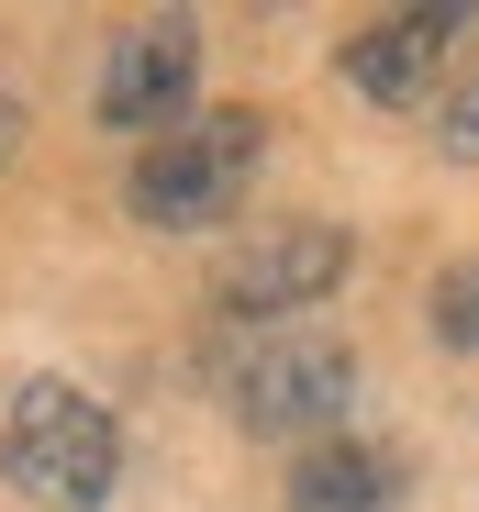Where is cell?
<instances>
[{
    "instance_id": "cell-9",
    "label": "cell",
    "mask_w": 479,
    "mask_h": 512,
    "mask_svg": "<svg viewBox=\"0 0 479 512\" xmlns=\"http://www.w3.org/2000/svg\"><path fill=\"white\" fill-rule=\"evenodd\" d=\"M446 145H457V156H479V78L446 101Z\"/></svg>"
},
{
    "instance_id": "cell-8",
    "label": "cell",
    "mask_w": 479,
    "mask_h": 512,
    "mask_svg": "<svg viewBox=\"0 0 479 512\" xmlns=\"http://www.w3.org/2000/svg\"><path fill=\"white\" fill-rule=\"evenodd\" d=\"M435 334H446V346H479V256L435 279Z\"/></svg>"
},
{
    "instance_id": "cell-5",
    "label": "cell",
    "mask_w": 479,
    "mask_h": 512,
    "mask_svg": "<svg viewBox=\"0 0 479 512\" xmlns=\"http://www.w3.org/2000/svg\"><path fill=\"white\" fill-rule=\"evenodd\" d=\"M190 67H201V34L190 23H134L101 67V123L112 134H156L179 101H190Z\"/></svg>"
},
{
    "instance_id": "cell-3",
    "label": "cell",
    "mask_w": 479,
    "mask_h": 512,
    "mask_svg": "<svg viewBox=\"0 0 479 512\" xmlns=\"http://www.w3.org/2000/svg\"><path fill=\"white\" fill-rule=\"evenodd\" d=\"M257 112H212L201 134H156L145 156H134V223H168V234H190V223H223V201L246 190V167H257Z\"/></svg>"
},
{
    "instance_id": "cell-6",
    "label": "cell",
    "mask_w": 479,
    "mask_h": 512,
    "mask_svg": "<svg viewBox=\"0 0 479 512\" xmlns=\"http://www.w3.org/2000/svg\"><path fill=\"white\" fill-rule=\"evenodd\" d=\"M446 34H457V12H402V23H368L357 45H346V78L368 101H424L435 90V56H446Z\"/></svg>"
},
{
    "instance_id": "cell-4",
    "label": "cell",
    "mask_w": 479,
    "mask_h": 512,
    "mask_svg": "<svg viewBox=\"0 0 479 512\" xmlns=\"http://www.w3.org/2000/svg\"><path fill=\"white\" fill-rule=\"evenodd\" d=\"M335 279H346V234H335V223H279V234H257V245L223 268V312L279 323V312H312Z\"/></svg>"
},
{
    "instance_id": "cell-7",
    "label": "cell",
    "mask_w": 479,
    "mask_h": 512,
    "mask_svg": "<svg viewBox=\"0 0 479 512\" xmlns=\"http://www.w3.org/2000/svg\"><path fill=\"white\" fill-rule=\"evenodd\" d=\"M390 501H402V457L357 446V435L301 446V468H290V512H390Z\"/></svg>"
},
{
    "instance_id": "cell-2",
    "label": "cell",
    "mask_w": 479,
    "mask_h": 512,
    "mask_svg": "<svg viewBox=\"0 0 479 512\" xmlns=\"http://www.w3.org/2000/svg\"><path fill=\"white\" fill-rule=\"evenodd\" d=\"M346 390H357V368L324 334H257V346H234V368H223V401H234L246 435H312L324 446Z\"/></svg>"
},
{
    "instance_id": "cell-1",
    "label": "cell",
    "mask_w": 479,
    "mask_h": 512,
    "mask_svg": "<svg viewBox=\"0 0 479 512\" xmlns=\"http://www.w3.org/2000/svg\"><path fill=\"white\" fill-rule=\"evenodd\" d=\"M0 479L23 501H45V512H101L112 479H123V435H112V412L90 390L23 379L12 412H0Z\"/></svg>"
}]
</instances>
